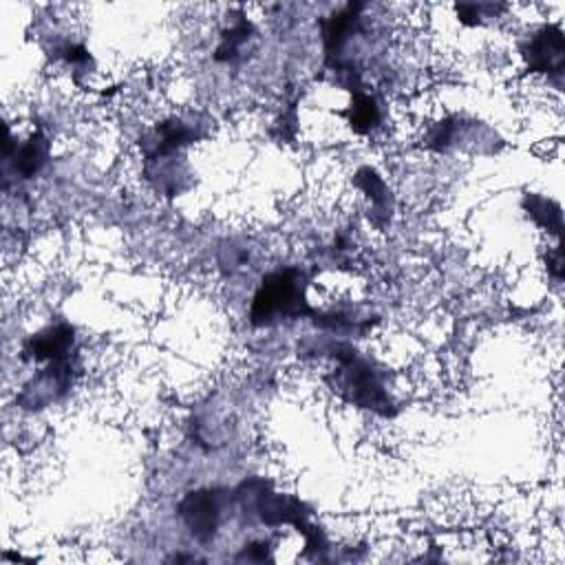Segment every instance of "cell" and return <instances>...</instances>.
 <instances>
[{
    "instance_id": "obj_4",
    "label": "cell",
    "mask_w": 565,
    "mask_h": 565,
    "mask_svg": "<svg viewBox=\"0 0 565 565\" xmlns=\"http://www.w3.org/2000/svg\"><path fill=\"white\" fill-rule=\"evenodd\" d=\"M45 159H47V140L42 135H34L16 155V168L25 177H29L34 175L36 170H40V166L45 164Z\"/></svg>"
},
{
    "instance_id": "obj_1",
    "label": "cell",
    "mask_w": 565,
    "mask_h": 565,
    "mask_svg": "<svg viewBox=\"0 0 565 565\" xmlns=\"http://www.w3.org/2000/svg\"><path fill=\"white\" fill-rule=\"evenodd\" d=\"M303 309L305 305L301 290H298V274L287 270L276 272L268 281H263V287L254 298L252 318L257 323H268L274 316H290L303 312Z\"/></svg>"
},
{
    "instance_id": "obj_3",
    "label": "cell",
    "mask_w": 565,
    "mask_h": 565,
    "mask_svg": "<svg viewBox=\"0 0 565 565\" xmlns=\"http://www.w3.org/2000/svg\"><path fill=\"white\" fill-rule=\"evenodd\" d=\"M530 67L535 71H554L563 69V38L559 29H546L541 36L532 40L530 45Z\"/></svg>"
},
{
    "instance_id": "obj_2",
    "label": "cell",
    "mask_w": 565,
    "mask_h": 565,
    "mask_svg": "<svg viewBox=\"0 0 565 565\" xmlns=\"http://www.w3.org/2000/svg\"><path fill=\"white\" fill-rule=\"evenodd\" d=\"M181 517L186 519L188 528L193 530V535L197 539H210L217 530L219 521V508L217 499L208 490H201V493L188 495L184 504H181Z\"/></svg>"
},
{
    "instance_id": "obj_5",
    "label": "cell",
    "mask_w": 565,
    "mask_h": 565,
    "mask_svg": "<svg viewBox=\"0 0 565 565\" xmlns=\"http://www.w3.org/2000/svg\"><path fill=\"white\" fill-rule=\"evenodd\" d=\"M378 122V106L367 95H358L351 109V124H356L358 131H369Z\"/></svg>"
}]
</instances>
